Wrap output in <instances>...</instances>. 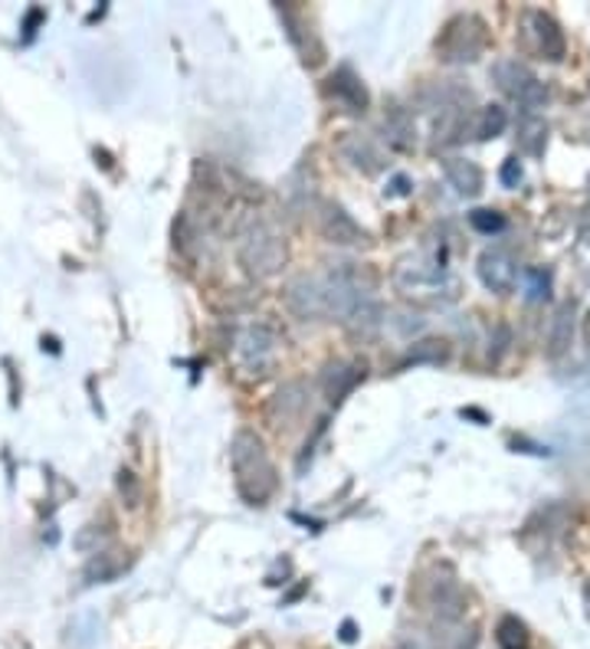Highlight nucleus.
Returning a JSON list of instances; mask_svg holds the SVG:
<instances>
[{
	"label": "nucleus",
	"instance_id": "f257e3e1",
	"mask_svg": "<svg viewBox=\"0 0 590 649\" xmlns=\"http://www.w3.org/2000/svg\"><path fill=\"white\" fill-rule=\"evenodd\" d=\"M230 466L236 493L246 505H266L276 493V466L266 443L253 430H236L230 439Z\"/></svg>",
	"mask_w": 590,
	"mask_h": 649
},
{
	"label": "nucleus",
	"instance_id": "f03ea898",
	"mask_svg": "<svg viewBox=\"0 0 590 649\" xmlns=\"http://www.w3.org/2000/svg\"><path fill=\"white\" fill-rule=\"evenodd\" d=\"M240 266L253 280H269L286 266V240L269 220H253L240 236Z\"/></svg>",
	"mask_w": 590,
	"mask_h": 649
},
{
	"label": "nucleus",
	"instance_id": "7ed1b4c3",
	"mask_svg": "<svg viewBox=\"0 0 590 649\" xmlns=\"http://www.w3.org/2000/svg\"><path fill=\"white\" fill-rule=\"evenodd\" d=\"M394 286L404 295H417V298H456V280L446 273V266L430 263L424 256H410L394 270Z\"/></svg>",
	"mask_w": 590,
	"mask_h": 649
},
{
	"label": "nucleus",
	"instance_id": "20e7f679",
	"mask_svg": "<svg viewBox=\"0 0 590 649\" xmlns=\"http://www.w3.org/2000/svg\"><path fill=\"white\" fill-rule=\"evenodd\" d=\"M482 23L476 17H456L440 40L442 60L449 63H472L482 50Z\"/></svg>",
	"mask_w": 590,
	"mask_h": 649
},
{
	"label": "nucleus",
	"instance_id": "39448f33",
	"mask_svg": "<svg viewBox=\"0 0 590 649\" xmlns=\"http://www.w3.org/2000/svg\"><path fill=\"white\" fill-rule=\"evenodd\" d=\"M476 270H479L482 286L489 288V292H499V295L512 292L518 283V263L506 246H489V250H482Z\"/></svg>",
	"mask_w": 590,
	"mask_h": 649
},
{
	"label": "nucleus",
	"instance_id": "423d86ee",
	"mask_svg": "<svg viewBox=\"0 0 590 649\" xmlns=\"http://www.w3.org/2000/svg\"><path fill=\"white\" fill-rule=\"evenodd\" d=\"M286 305L295 318H325V276H295L286 286Z\"/></svg>",
	"mask_w": 590,
	"mask_h": 649
},
{
	"label": "nucleus",
	"instance_id": "0eeeda50",
	"mask_svg": "<svg viewBox=\"0 0 590 649\" xmlns=\"http://www.w3.org/2000/svg\"><path fill=\"white\" fill-rule=\"evenodd\" d=\"M318 230H322V236H325L328 243H335V246H358V243L368 240V233L358 226V220L348 214L345 207L332 204V201L318 207Z\"/></svg>",
	"mask_w": 590,
	"mask_h": 649
},
{
	"label": "nucleus",
	"instance_id": "6e6552de",
	"mask_svg": "<svg viewBox=\"0 0 590 649\" xmlns=\"http://www.w3.org/2000/svg\"><path fill=\"white\" fill-rule=\"evenodd\" d=\"M525 33H528V40L535 43V50L545 57V60H564V53H568V43H564V33H561V27L548 17V13H541V10H528L525 13Z\"/></svg>",
	"mask_w": 590,
	"mask_h": 649
},
{
	"label": "nucleus",
	"instance_id": "1a4fd4ad",
	"mask_svg": "<svg viewBox=\"0 0 590 649\" xmlns=\"http://www.w3.org/2000/svg\"><path fill=\"white\" fill-rule=\"evenodd\" d=\"M276 355V332L269 325H250L236 338V358L250 371H263Z\"/></svg>",
	"mask_w": 590,
	"mask_h": 649
},
{
	"label": "nucleus",
	"instance_id": "9d476101",
	"mask_svg": "<svg viewBox=\"0 0 590 649\" xmlns=\"http://www.w3.org/2000/svg\"><path fill=\"white\" fill-rule=\"evenodd\" d=\"M574 332H578V302L564 298L548 325V358H564L574 345Z\"/></svg>",
	"mask_w": 590,
	"mask_h": 649
},
{
	"label": "nucleus",
	"instance_id": "9b49d317",
	"mask_svg": "<svg viewBox=\"0 0 590 649\" xmlns=\"http://www.w3.org/2000/svg\"><path fill=\"white\" fill-rule=\"evenodd\" d=\"M305 384L302 381H286L279 391H276V397H273V404H269V417L276 420V427H293L295 420L302 417V410H305Z\"/></svg>",
	"mask_w": 590,
	"mask_h": 649
},
{
	"label": "nucleus",
	"instance_id": "f8f14e48",
	"mask_svg": "<svg viewBox=\"0 0 590 649\" xmlns=\"http://www.w3.org/2000/svg\"><path fill=\"white\" fill-rule=\"evenodd\" d=\"M365 377V371L358 364H348V361H332L325 371H322V391L332 404H338L345 394L355 391V384Z\"/></svg>",
	"mask_w": 590,
	"mask_h": 649
},
{
	"label": "nucleus",
	"instance_id": "ddd939ff",
	"mask_svg": "<svg viewBox=\"0 0 590 649\" xmlns=\"http://www.w3.org/2000/svg\"><path fill=\"white\" fill-rule=\"evenodd\" d=\"M332 85V95L348 109V112H365L368 109V89L362 85V79L355 75V72L348 70V67H342V70L332 72V79H328Z\"/></svg>",
	"mask_w": 590,
	"mask_h": 649
},
{
	"label": "nucleus",
	"instance_id": "4468645a",
	"mask_svg": "<svg viewBox=\"0 0 590 649\" xmlns=\"http://www.w3.org/2000/svg\"><path fill=\"white\" fill-rule=\"evenodd\" d=\"M442 171H446L449 187L459 197H476L482 191V171H479L476 161H469V158H449Z\"/></svg>",
	"mask_w": 590,
	"mask_h": 649
},
{
	"label": "nucleus",
	"instance_id": "2eb2a0df",
	"mask_svg": "<svg viewBox=\"0 0 590 649\" xmlns=\"http://www.w3.org/2000/svg\"><path fill=\"white\" fill-rule=\"evenodd\" d=\"M342 154H345V161H352V168H358V171H365V174H377V171L384 168L380 151H377L374 142L365 139V135H348V139L342 142Z\"/></svg>",
	"mask_w": 590,
	"mask_h": 649
},
{
	"label": "nucleus",
	"instance_id": "dca6fc26",
	"mask_svg": "<svg viewBox=\"0 0 590 649\" xmlns=\"http://www.w3.org/2000/svg\"><path fill=\"white\" fill-rule=\"evenodd\" d=\"M548 144V122L545 115H518V148L528 158H541Z\"/></svg>",
	"mask_w": 590,
	"mask_h": 649
},
{
	"label": "nucleus",
	"instance_id": "f3484780",
	"mask_svg": "<svg viewBox=\"0 0 590 649\" xmlns=\"http://www.w3.org/2000/svg\"><path fill=\"white\" fill-rule=\"evenodd\" d=\"M434 607L440 613L442 620H459L462 610H466V597L459 590L456 580H442V584H434Z\"/></svg>",
	"mask_w": 590,
	"mask_h": 649
},
{
	"label": "nucleus",
	"instance_id": "a211bd4d",
	"mask_svg": "<svg viewBox=\"0 0 590 649\" xmlns=\"http://www.w3.org/2000/svg\"><path fill=\"white\" fill-rule=\"evenodd\" d=\"M384 135H387V142L394 144L397 151H407V148H414V119L404 112V109H390L387 112V119H384Z\"/></svg>",
	"mask_w": 590,
	"mask_h": 649
},
{
	"label": "nucleus",
	"instance_id": "6ab92c4d",
	"mask_svg": "<svg viewBox=\"0 0 590 649\" xmlns=\"http://www.w3.org/2000/svg\"><path fill=\"white\" fill-rule=\"evenodd\" d=\"M492 75H496V82L512 95V99H518V92L535 79L531 72L525 70L518 60H502V63H496V70H492Z\"/></svg>",
	"mask_w": 590,
	"mask_h": 649
},
{
	"label": "nucleus",
	"instance_id": "aec40b11",
	"mask_svg": "<svg viewBox=\"0 0 590 649\" xmlns=\"http://www.w3.org/2000/svg\"><path fill=\"white\" fill-rule=\"evenodd\" d=\"M496 643L499 649H531V633L518 617H502L496 627Z\"/></svg>",
	"mask_w": 590,
	"mask_h": 649
},
{
	"label": "nucleus",
	"instance_id": "412c9836",
	"mask_svg": "<svg viewBox=\"0 0 590 649\" xmlns=\"http://www.w3.org/2000/svg\"><path fill=\"white\" fill-rule=\"evenodd\" d=\"M380 322H384V312H380V305L377 302H365L352 318H348V328L358 335V338H370L377 328H380Z\"/></svg>",
	"mask_w": 590,
	"mask_h": 649
},
{
	"label": "nucleus",
	"instance_id": "4be33fe9",
	"mask_svg": "<svg viewBox=\"0 0 590 649\" xmlns=\"http://www.w3.org/2000/svg\"><path fill=\"white\" fill-rule=\"evenodd\" d=\"M449 358V345L442 338H427V342H417L410 352H407V364H442Z\"/></svg>",
	"mask_w": 590,
	"mask_h": 649
},
{
	"label": "nucleus",
	"instance_id": "5701e85b",
	"mask_svg": "<svg viewBox=\"0 0 590 649\" xmlns=\"http://www.w3.org/2000/svg\"><path fill=\"white\" fill-rule=\"evenodd\" d=\"M506 125H509V112L502 109V105H486L482 109V119H479V139H499L502 132H506Z\"/></svg>",
	"mask_w": 590,
	"mask_h": 649
},
{
	"label": "nucleus",
	"instance_id": "b1692460",
	"mask_svg": "<svg viewBox=\"0 0 590 649\" xmlns=\"http://www.w3.org/2000/svg\"><path fill=\"white\" fill-rule=\"evenodd\" d=\"M115 486H119V496H122V503L129 505V508H139L142 505V483H139V476L132 473V469H122L119 473V479H115Z\"/></svg>",
	"mask_w": 590,
	"mask_h": 649
},
{
	"label": "nucleus",
	"instance_id": "393cba45",
	"mask_svg": "<svg viewBox=\"0 0 590 649\" xmlns=\"http://www.w3.org/2000/svg\"><path fill=\"white\" fill-rule=\"evenodd\" d=\"M525 286L531 302H545L551 295V276L548 270H525Z\"/></svg>",
	"mask_w": 590,
	"mask_h": 649
},
{
	"label": "nucleus",
	"instance_id": "a878e982",
	"mask_svg": "<svg viewBox=\"0 0 590 649\" xmlns=\"http://www.w3.org/2000/svg\"><path fill=\"white\" fill-rule=\"evenodd\" d=\"M469 223H472V230H479V233H502L506 230V216L499 214V211H489V207H482V211H472L469 214Z\"/></svg>",
	"mask_w": 590,
	"mask_h": 649
},
{
	"label": "nucleus",
	"instance_id": "bb28decb",
	"mask_svg": "<svg viewBox=\"0 0 590 649\" xmlns=\"http://www.w3.org/2000/svg\"><path fill=\"white\" fill-rule=\"evenodd\" d=\"M521 178H525L521 161H518V158H506V161H502V171H499V181H502L506 187H518Z\"/></svg>",
	"mask_w": 590,
	"mask_h": 649
},
{
	"label": "nucleus",
	"instance_id": "cd10ccee",
	"mask_svg": "<svg viewBox=\"0 0 590 649\" xmlns=\"http://www.w3.org/2000/svg\"><path fill=\"white\" fill-rule=\"evenodd\" d=\"M85 577H89V580H95V577H99V580H112V577H115V568L109 565V555L92 558V565L85 568Z\"/></svg>",
	"mask_w": 590,
	"mask_h": 649
},
{
	"label": "nucleus",
	"instance_id": "c85d7f7f",
	"mask_svg": "<svg viewBox=\"0 0 590 649\" xmlns=\"http://www.w3.org/2000/svg\"><path fill=\"white\" fill-rule=\"evenodd\" d=\"M390 197H407L410 194V181L404 178V174H397L394 181H390V191H387Z\"/></svg>",
	"mask_w": 590,
	"mask_h": 649
},
{
	"label": "nucleus",
	"instance_id": "c756f323",
	"mask_svg": "<svg viewBox=\"0 0 590 649\" xmlns=\"http://www.w3.org/2000/svg\"><path fill=\"white\" fill-rule=\"evenodd\" d=\"M43 20V10L40 7H33L30 13H27V37H33L37 33V23Z\"/></svg>",
	"mask_w": 590,
	"mask_h": 649
},
{
	"label": "nucleus",
	"instance_id": "7c9ffc66",
	"mask_svg": "<svg viewBox=\"0 0 590 649\" xmlns=\"http://www.w3.org/2000/svg\"><path fill=\"white\" fill-rule=\"evenodd\" d=\"M342 640H345V643H352V640H355V627H352V623H345V627H342Z\"/></svg>",
	"mask_w": 590,
	"mask_h": 649
},
{
	"label": "nucleus",
	"instance_id": "2f4dec72",
	"mask_svg": "<svg viewBox=\"0 0 590 649\" xmlns=\"http://www.w3.org/2000/svg\"><path fill=\"white\" fill-rule=\"evenodd\" d=\"M584 613H588V620H590V580H588V587H584Z\"/></svg>",
	"mask_w": 590,
	"mask_h": 649
},
{
	"label": "nucleus",
	"instance_id": "473e14b6",
	"mask_svg": "<svg viewBox=\"0 0 590 649\" xmlns=\"http://www.w3.org/2000/svg\"><path fill=\"white\" fill-rule=\"evenodd\" d=\"M584 342H588V355H590V315L584 318Z\"/></svg>",
	"mask_w": 590,
	"mask_h": 649
},
{
	"label": "nucleus",
	"instance_id": "72a5a7b5",
	"mask_svg": "<svg viewBox=\"0 0 590 649\" xmlns=\"http://www.w3.org/2000/svg\"><path fill=\"white\" fill-rule=\"evenodd\" d=\"M581 233H584V240H588V246H590V214H588V220H584V230H581Z\"/></svg>",
	"mask_w": 590,
	"mask_h": 649
},
{
	"label": "nucleus",
	"instance_id": "f704fd0d",
	"mask_svg": "<svg viewBox=\"0 0 590 649\" xmlns=\"http://www.w3.org/2000/svg\"><path fill=\"white\" fill-rule=\"evenodd\" d=\"M394 649H420V647H414V643H400V647H394Z\"/></svg>",
	"mask_w": 590,
	"mask_h": 649
}]
</instances>
